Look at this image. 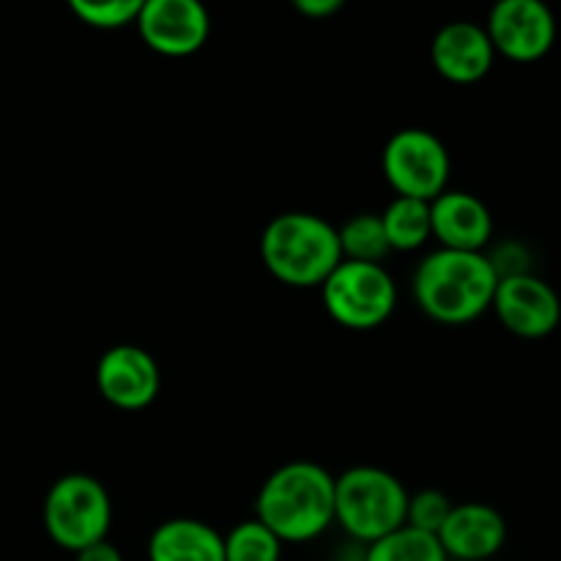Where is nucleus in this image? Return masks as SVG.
<instances>
[{
	"instance_id": "obj_9",
	"label": "nucleus",
	"mask_w": 561,
	"mask_h": 561,
	"mask_svg": "<svg viewBox=\"0 0 561 561\" xmlns=\"http://www.w3.org/2000/svg\"><path fill=\"white\" fill-rule=\"evenodd\" d=\"M135 27L153 53L186 58L208 42L211 16L201 0H142Z\"/></svg>"
},
{
	"instance_id": "obj_15",
	"label": "nucleus",
	"mask_w": 561,
	"mask_h": 561,
	"mask_svg": "<svg viewBox=\"0 0 561 561\" xmlns=\"http://www.w3.org/2000/svg\"><path fill=\"white\" fill-rule=\"evenodd\" d=\"M148 561H225L222 535L197 518L162 520L148 537Z\"/></svg>"
},
{
	"instance_id": "obj_5",
	"label": "nucleus",
	"mask_w": 561,
	"mask_h": 561,
	"mask_svg": "<svg viewBox=\"0 0 561 561\" xmlns=\"http://www.w3.org/2000/svg\"><path fill=\"white\" fill-rule=\"evenodd\" d=\"M42 520L55 546L69 553H80L82 548L107 540L113 524V499L102 480L71 471L49 485Z\"/></svg>"
},
{
	"instance_id": "obj_1",
	"label": "nucleus",
	"mask_w": 561,
	"mask_h": 561,
	"mask_svg": "<svg viewBox=\"0 0 561 561\" xmlns=\"http://www.w3.org/2000/svg\"><path fill=\"white\" fill-rule=\"evenodd\" d=\"M255 518L279 542H310L334 524V474L316 460H288L263 480Z\"/></svg>"
},
{
	"instance_id": "obj_7",
	"label": "nucleus",
	"mask_w": 561,
	"mask_h": 561,
	"mask_svg": "<svg viewBox=\"0 0 561 561\" xmlns=\"http://www.w3.org/2000/svg\"><path fill=\"white\" fill-rule=\"evenodd\" d=\"M381 170L398 197L431 203L447 192L453 159L436 131L405 126L394 131L383 146Z\"/></svg>"
},
{
	"instance_id": "obj_10",
	"label": "nucleus",
	"mask_w": 561,
	"mask_h": 561,
	"mask_svg": "<svg viewBox=\"0 0 561 561\" xmlns=\"http://www.w3.org/2000/svg\"><path fill=\"white\" fill-rule=\"evenodd\" d=\"M491 310L510 334L524 340L548 337L561 323L559 294L535 272L499 279Z\"/></svg>"
},
{
	"instance_id": "obj_20",
	"label": "nucleus",
	"mask_w": 561,
	"mask_h": 561,
	"mask_svg": "<svg viewBox=\"0 0 561 561\" xmlns=\"http://www.w3.org/2000/svg\"><path fill=\"white\" fill-rule=\"evenodd\" d=\"M142 0H71V11L80 22L96 31H118L135 25Z\"/></svg>"
},
{
	"instance_id": "obj_22",
	"label": "nucleus",
	"mask_w": 561,
	"mask_h": 561,
	"mask_svg": "<svg viewBox=\"0 0 561 561\" xmlns=\"http://www.w3.org/2000/svg\"><path fill=\"white\" fill-rule=\"evenodd\" d=\"M485 255L499 279L531 274V252L520 241H504V244H499L493 252H485Z\"/></svg>"
},
{
	"instance_id": "obj_11",
	"label": "nucleus",
	"mask_w": 561,
	"mask_h": 561,
	"mask_svg": "<svg viewBox=\"0 0 561 561\" xmlns=\"http://www.w3.org/2000/svg\"><path fill=\"white\" fill-rule=\"evenodd\" d=\"M162 373L157 359L142 345L118 343L96 362V389L110 405L121 411H140L157 400Z\"/></svg>"
},
{
	"instance_id": "obj_3",
	"label": "nucleus",
	"mask_w": 561,
	"mask_h": 561,
	"mask_svg": "<svg viewBox=\"0 0 561 561\" xmlns=\"http://www.w3.org/2000/svg\"><path fill=\"white\" fill-rule=\"evenodd\" d=\"M261 257L279 283L316 288L343 261L337 225L310 211L277 214L261 233Z\"/></svg>"
},
{
	"instance_id": "obj_4",
	"label": "nucleus",
	"mask_w": 561,
	"mask_h": 561,
	"mask_svg": "<svg viewBox=\"0 0 561 561\" xmlns=\"http://www.w3.org/2000/svg\"><path fill=\"white\" fill-rule=\"evenodd\" d=\"M403 482L381 466H351L334 477V520L359 546H373L405 526Z\"/></svg>"
},
{
	"instance_id": "obj_18",
	"label": "nucleus",
	"mask_w": 561,
	"mask_h": 561,
	"mask_svg": "<svg viewBox=\"0 0 561 561\" xmlns=\"http://www.w3.org/2000/svg\"><path fill=\"white\" fill-rule=\"evenodd\" d=\"M365 561H449L438 537L416 531L411 526L392 531L383 540L365 548Z\"/></svg>"
},
{
	"instance_id": "obj_12",
	"label": "nucleus",
	"mask_w": 561,
	"mask_h": 561,
	"mask_svg": "<svg viewBox=\"0 0 561 561\" xmlns=\"http://www.w3.org/2000/svg\"><path fill=\"white\" fill-rule=\"evenodd\" d=\"M433 69L449 82L471 85L493 69L496 49L488 38L485 25L471 20H455L438 27L431 42Z\"/></svg>"
},
{
	"instance_id": "obj_14",
	"label": "nucleus",
	"mask_w": 561,
	"mask_h": 561,
	"mask_svg": "<svg viewBox=\"0 0 561 561\" xmlns=\"http://www.w3.org/2000/svg\"><path fill=\"white\" fill-rule=\"evenodd\" d=\"M436 537L447 559L485 561L496 557L507 542V520L491 504L463 502L455 504Z\"/></svg>"
},
{
	"instance_id": "obj_16",
	"label": "nucleus",
	"mask_w": 561,
	"mask_h": 561,
	"mask_svg": "<svg viewBox=\"0 0 561 561\" xmlns=\"http://www.w3.org/2000/svg\"><path fill=\"white\" fill-rule=\"evenodd\" d=\"M381 225L383 233H387L389 250H422L433 239L431 203L414 201V197H394L381 211Z\"/></svg>"
},
{
	"instance_id": "obj_2",
	"label": "nucleus",
	"mask_w": 561,
	"mask_h": 561,
	"mask_svg": "<svg viewBox=\"0 0 561 561\" xmlns=\"http://www.w3.org/2000/svg\"><path fill=\"white\" fill-rule=\"evenodd\" d=\"M499 277L485 252H460L436 247L414 268L411 290L427 318L460 327L485 316L493 305Z\"/></svg>"
},
{
	"instance_id": "obj_17",
	"label": "nucleus",
	"mask_w": 561,
	"mask_h": 561,
	"mask_svg": "<svg viewBox=\"0 0 561 561\" xmlns=\"http://www.w3.org/2000/svg\"><path fill=\"white\" fill-rule=\"evenodd\" d=\"M340 252L343 261L359 263H383L389 255V241L383 233L381 214H354L337 228Z\"/></svg>"
},
{
	"instance_id": "obj_24",
	"label": "nucleus",
	"mask_w": 561,
	"mask_h": 561,
	"mask_svg": "<svg viewBox=\"0 0 561 561\" xmlns=\"http://www.w3.org/2000/svg\"><path fill=\"white\" fill-rule=\"evenodd\" d=\"M75 561H124V553L110 540H102L96 546H88L80 553H75Z\"/></svg>"
},
{
	"instance_id": "obj_19",
	"label": "nucleus",
	"mask_w": 561,
	"mask_h": 561,
	"mask_svg": "<svg viewBox=\"0 0 561 561\" xmlns=\"http://www.w3.org/2000/svg\"><path fill=\"white\" fill-rule=\"evenodd\" d=\"M225 561H279L283 542L266 529L257 518H247L236 524L228 535H222Z\"/></svg>"
},
{
	"instance_id": "obj_23",
	"label": "nucleus",
	"mask_w": 561,
	"mask_h": 561,
	"mask_svg": "<svg viewBox=\"0 0 561 561\" xmlns=\"http://www.w3.org/2000/svg\"><path fill=\"white\" fill-rule=\"evenodd\" d=\"M294 9L301 11L305 16H312V20H318V16L337 14V11L343 9V0H296Z\"/></svg>"
},
{
	"instance_id": "obj_21",
	"label": "nucleus",
	"mask_w": 561,
	"mask_h": 561,
	"mask_svg": "<svg viewBox=\"0 0 561 561\" xmlns=\"http://www.w3.org/2000/svg\"><path fill=\"white\" fill-rule=\"evenodd\" d=\"M455 504L449 502V496L436 488H425V491H416L414 496H409V510H405V526L416 531H425V535L436 537L442 531V526L447 524L449 513H453Z\"/></svg>"
},
{
	"instance_id": "obj_8",
	"label": "nucleus",
	"mask_w": 561,
	"mask_h": 561,
	"mask_svg": "<svg viewBox=\"0 0 561 561\" xmlns=\"http://www.w3.org/2000/svg\"><path fill=\"white\" fill-rule=\"evenodd\" d=\"M496 55L515 64H535L557 44V16L542 0H499L485 22Z\"/></svg>"
},
{
	"instance_id": "obj_13",
	"label": "nucleus",
	"mask_w": 561,
	"mask_h": 561,
	"mask_svg": "<svg viewBox=\"0 0 561 561\" xmlns=\"http://www.w3.org/2000/svg\"><path fill=\"white\" fill-rule=\"evenodd\" d=\"M433 239L444 250L485 252L493 239V214L466 190H447L431 201Z\"/></svg>"
},
{
	"instance_id": "obj_6",
	"label": "nucleus",
	"mask_w": 561,
	"mask_h": 561,
	"mask_svg": "<svg viewBox=\"0 0 561 561\" xmlns=\"http://www.w3.org/2000/svg\"><path fill=\"white\" fill-rule=\"evenodd\" d=\"M321 296L329 318L354 332L381 327L398 307V285L383 263L340 261L321 283Z\"/></svg>"
}]
</instances>
